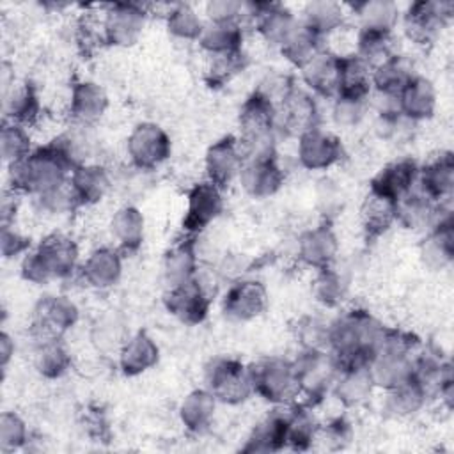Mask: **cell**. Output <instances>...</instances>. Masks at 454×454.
I'll return each instance as SVG.
<instances>
[{"label": "cell", "mask_w": 454, "mask_h": 454, "mask_svg": "<svg viewBox=\"0 0 454 454\" xmlns=\"http://www.w3.org/2000/svg\"><path fill=\"white\" fill-rule=\"evenodd\" d=\"M74 167L76 161L55 137L48 144L34 147L27 158L7 165V188L20 195L37 197L67 183Z\"/></svg>", "instance_id": "obj_1"}, {"label": "cell", "mask_w": 454, "mask_h": 454, "mask_svg": "<svg viewBox=\"0 0 454 454\" xmlns=\"http://www.w3.org/2000/svg\"><path fill=\"white\" fill-rule=\"evenodd\" d=\"M385 325L369 310L355 307L330 321V353L339 367L369 365Z\"/></svg>", "instance_id": "obj_2"}, {"label": "cell", "mask_w": 454, "mask_h": 454, "mask_svg": "<svg viewBox=\"0 0 454 454\" xmlns=\"http://www.w3.org/2000/svg\"><path fill=\"white\" fill-rule=\"evenodd\" d=\"M254 394L273 406H284L298 401L300 388L293 360L282 356H266L248 365Z\"/></svg>", "instance_id": "obj_3"}, {"label": "cell", "mask_w": 454, "mask_h": 454, "mask_svg": "<svg viewBox=\"0 0 454 454\" xmlns=\"http://www.w3.org/2000/svg\"><path fill=\"white\" fill-rule=\"evenodd\" d=\"M293 364L303 403L314 406L332 392L340 367L328 349H300Z\"/></svg>", "instance_id": "obj_4"}, {"label": "cell", "mask_w": 454, "mask_h": 454, "mask_svg": "<svg viewBox=\"0 0 454 454\" xmlns=\"http://www.w3.org/2000/svg\"><path fill=\"white\" fill-rule=\"evenodd\" d=\"M204 387L222 404H241L254 395L248 365L234 356H215L204 367Z\"/></svg>", "instance_id": "obj_5"}, {"label": "cell", "mask_w": 454, "mask_h": 454, "mask_svg": "<svg viewBox=\"0 0 454 454\" xmlns=\"http://www.w3.org/2000/svg\"><path fill=\"white\" fill-rule=\"evenodd\" d=\"M454 4L450 0H417L403 14V30L406 37L420 46H431L452 20Z\"/></svg>", "instance_id": "obj_6"}, {"label": "cell", "mask_w": 454, "mask_h": 454, "mask_svg": "<svg viewBox=\"0 0 454 454\" xmlns=\"http://www.w3.org/2000/svg\"><path fill=\"white\" fill-rule=\"evenodd\" d=\"M80 319L78 305L64 294H44L41 296L30 317V332L35 340L62 339Z\"/></svg>", "instance_id": "obj_7"}, {"label": "cell", "mask_w": 454, "mask_h": 454, "mask_svg": "<svg viewBox=\"0 0 454 454\" xmlns=\"http://www.w3.org/2000/svg\"><path fill=\"white\" fill-rule=\"evenodd\" d=\"M170 153V137L156 122H138L126 138V154L137 170H156L168 160Z\"/></svg>", "instance_id": "obj_8"}, {"label": "cell", "mask_w": 454, "mask_h": 454, "mask_svg": "<svg viewBox=\"0 0 454 454\" xmlns=\"http://www.w3.org/2000/svg\"><path fill=\"white\" fill-rule=\"evenodd\" d=\"M147 23V11L142 4L114 2L105 7L101 20L103 43L117 48H128L138 43Z\"/></svg>", "instance_id": "obj_9"}, {"label": "cell", "mask_w": 454, "mask_h": 454, "mask_svg": "<svg viewBox=\"0 0 454 454\" xmlns=\"http://www.w3.org/2000/svg\"><path fill=\"white\" fill-rule=\"evenodd\" d=\"M223 188L207 179L195 183L186 193L183 231L188 236H197L223 213Z\"/></svg>", "instance_id": "obj_10"}, {"label": "cell", "mask_w": 454, "mask_h": 454, "mask_svg": "<svg viewBox=\"0 0 454 454\" xmlns=\"http://www.w3.org/2000/svg\"><path fill=\"white\" fill-rule=\"evenodd\" d=\"M344 156L342 140L321 126L296 138V160L305 170H328Z\"/></svg>", "instance_id": "obj_11"}, {"label": "cell", "mask_w": 454, "mask_h": 454, "mask_svg": "<svg viewBox=\"0 0 454 454\" xmlns=\"http://www.w3.org/2000/svg\"><path fill=\"white\" fill-rule=\"evenodd\" d=\"M35 255L43 262L51 280H64L80 270L78 243L66 232L53 231L46 234L35 247Z\"/></svg>", "instance_id": "obj_12"}, {"label": "cell", "mask_w": 454, "mask_h": 454, "mask_svg": "<svg viewBox=\"0 0 454 454\" xmlns=\"http://www.w3.org/2000/svg\"><path fill=\"white\" fill-rule=\"evenodd\" d=\"M319 106L316 96L305 87H294L286 101L277 108V133L298 138L305 131L319 126Z\"/></svg>", "instance_id": "obj_13"}, {"label": "cell", "mask_w": 454, "mask_h": 454, "mask_svg": "<svg viewBox=\"0 0 454 454\" xmlns=\"http://www.w3.org/2000/svg\"><path fill=\"white\" fill-rule=\"evenodd\" d=\"M268 289L261 280L238 278L222 298V312L232 321H252L268 309Z\"/></svg>", "instance_id": "obj_14"}, {"label": "cell", "mask_w": 454, "mask_h": 454, "mask_svg": "<svg viewBox=\"0 0 454 454\" xmlns=\"http://www.w3.org/2000/svg\"><path fill=\"white\" fill-rule=\"evenodd\" d=\"M163 305L170 316L188 326L200 325L211 307V296L204 284L195 277L176 287H168L163 296Z\"/></svg>", "instance_id": "obj_15"}, {"label": "cell", "mask_w": 454, "mask_h": 454, "mask_svg": "<svg viewBox=\"0 0 454 454\" xmlns=\"http://www.w3.org/2000/svg\"><path fill=\"white\" fill-rule=\"evenodd\" d=\"M247 20L271 46L280 48L298 25L300 18L278 2H247Z\"/></svg>", "instance_id": "obj_16"}, {"label": "cell", "mask_w": 454, "mask_h": 454, "mask_svg": "<svg viewBox=\"0 0 454 454\" xmlns=\"http://www.w3.org/2000/svg\"><path fill=\"white\" fill-rule=\"evenodd\" d=\"M419 255L424 266L433 271L447 268L454 259V220L452 211L443 207L436 222L427 229L419 247Z\"/></svg>", "instance_id": "obj_17"}, {"label": "cell", "mask_w": 454, "mask_h": 454, "mask_svg": "<svg viewBox=\"0 0 454 454\" xmlns=\"http://www.w3.org/2000/svg\"><path fill=\"white\" fill-rule=\"evenodd\" d=\"M286 174L277 156L245 160L238 176L243 192L252 199H270L284 184Z\"/></svg>", "instance_id": "obj_18"}, {"label": "cell", "mask_w": 454, "mask_h": 454, "mask_svg": "<svg viewBox=\"0 0 454 454\" xmlns=\"http://www.w3.org/2000/svg\"><path fill=\"white\" fill-rule=\"evenodd\" d=\"M243 167V154L238 144V137L225 135L213 142L204 154L206 179L220 188H227L238 179Z\"/></svg>", "instance_id": "obj_19"}, {"label": "cell", "mask_w": 454, "mask_h": 454, "mask_svg": "<svg viewBox=\"0 0 454 454\" xmlns=\"http://www.w3.org/2000/svg\"><path fill=\"white\" fill-rule=\"evenodd\" d=\"M419 167L420 165L410 156L392 160L372 176L369 181V192L397 202L417 186Z\"/></svg>", "instance_id": "obj_20"}, {"label": "cell", "mask_w": 454, "mask_h": 454, "mask_svg": "<svg viewBox=\"0 0 454 454\" xmlns=\"http://www.w3.org/2000/svg\"><path fill=\"white\" fill-rule=\"evenodd\" d=\"M337 254L339 239L328 222L317 223L316 227H309L298 236L296 255L305 266L312 270L332 266L337 259Z\"/></svg>", "instance_id": "obj_21"}, {"label": "cell", "mask_w": 454, "mask_h": 454, "mask_svg": "<svg viewBox=\"0 0 454 454\" xmlns=\"http://www.w3.org/2000/svg\"><path fill=\"white\" fill-rule=\"evenodd\" d=\"M300 76L310 94L333 99L339 90V53L323 48L300 67Z\"/></svg>", "instance_id": "obj_22"}, {"label": "cell", "mask_w": 454, "mask_h": 454, "mask_svg": "<svg viewBox=\"0 0 454 454\" xmlns=\"http://www.w3.org/2000/svg\"><path fill=\"white\" fill-rule=\"evenodd\" d=\"M108 105V94L99 83L92 80H80L71 85L67 114L73 124L89 128L105 115Z\"/></svg>", "instance_id": "obj_23"}, {"label": "cell", "mask_w": 454, "mask_h": 454, "mask_svg": "<svg viewBox=\"0 0 454 454\" xmlns=\"http://www.w3.org/2000/svg\"><path fill=\"white\" fill-rule=\"evenodd\" d=\"M417 188L431 200L445 204L454 192V156L442 151L419 167Z\"/></svg>", "instance_id": "obj_24"}, {"label": "cell", "mask_w": 454, "mask_h": 454, "mask_svg": "<svg viewBox=\"0 0 454 454\" xmlns=\"http://www.w3.org/2000/svg\"><path fill=\"white\" fill-rule=\"evenodd\" d=\"M80 275L96 291L112 289L122 277V252L114 247L94 248L80 264Z\"/></svg>", "instance_id": "obj_25"}, {"label": "cell", "mask_w": 454, "mask_h": 454, "mask_svg": "<svg viewBox=\"0 0 454 454\" xmlns=\"http://www.w3.org/2000/svg\"><path fill=\"white\" fill-rule=\"evenodd\" d=\"M161 273H163L167 289L190 282L197 277L199 257H197L195 236L186 234L184 238L174 241L167 248L161 261Z\"/></svg>", "instance_id": "obj_26"}, {"label": "cell", "mask_w": 454, "mask_h": 454, "mask_svg": "<svg viewBox=\"0 0 454 454\" xmlns=\"http://www.w3.org/2000/svg\"><path fill=\"white\" fill-rule=\"evenodd\" d=\"M160 360V346L145 332L138 330L124 340L117 353V365L124 376H140L153 369Z\"/></svg>", "instance_id": "obj_27"}, {"label": "cell", "mask_w": 454, "mask_h": 454, "mask_svg": "<svg viewBox=\"0 0 454 454\" xmlns=\"http://www.w3.org/2000/svg\"><path fill=\"white\" fill-rule=\"evenodd\" d=\"M4 121L21 124L25 128L37 122L41 117V99L37 89L28 80H16L2 94Z\"/></svg>", "instance_id": "obj_28"}, {"label": "cell", "mask_w": 454, "mask_h": 454, "mask_svg": "<svg viewBox=\"0 0 454 454\" xmlns=\"http://www.w3.org/2000/svg\"><path fill=\"white\" fill-rule=\"evenodd\" d=\"M438 96L433 82L422 74H415L397 96L401 115L410 122H422L433 117Z\"/></svg>", "instance_id": "obj_29"}, {"label": "cell", "mask_w": 454, "mask_h": 454, "mask_svg": "<svg viewBox=\"0 0 454 454\" xmlns=\"http://www.w3.org/2000/svg\"><path fill=\"white\" fill-rule=\"evenodd\" d=\"M69 184L80 206H92L105 199L112 186V177L106 167L94 161H85L73 168Z\"/></svg>", "instance_id": "obj_30"}, {"label": "cell", "mask_w": 454, "mask_h": 454, "mask_svg": "<svg viewBox=\"0 0 454 454\" xmlns=\"http://www.w3.org/2000/svg\"><path fill=\"white\" fill-rule=\"evenodd\" d=\"M374 388L369 365H346L339 369L332 394L344 408H356L372 395Z\"/></svg>", "instance_id": "obj_31"}, {"label": "cell", "mask_w": 454, "mask_h": 454, "mask_svg": "<svg viewBox=\"0 0 454 454\" xmlns=\"http://www.w3.org/2000/svg\"><path fill=\"white\" fill-rule=\"evenodd\" d=\"M110 234L122 255L140 250L145 236V218L133 204L121 206L110 218Z\"/></svg>", "instance_id": "obj_32"}, {"label": "cell", "mask_w": 454, "mask_h": 454, "mask_svg": "<svg viewBox=\"0 0 454 454\" xmlns=\"http://www.w3.org/2000/svg\"><path fill=\"white\" fill-rule=\"evenodd\" d=\"M216 397L204 387L195 388L184 395L177 408L179 422L192 434H204L209 431L215 413H216Z\"/></svg>", "instance_id": "obj_33"}, {"label": "cell", "mask_w": 454, "mask_h": 454, "mask_svg": "<svg viewBox=\"0 0 454 454\" xmlns=\"http://www.w3.org/2000/svg\"><path fill=\"white\" fill-rule=\"evenodd\" d=\"M443 204L427 199L417 186L395 202L397 223L411 231H427L436 222Z\"/></svg>", "instance_id": "obj_34"}, {"label": "cell", "mask_w": 454, "mask_h": 454, "mask_svg": "<svg viewBox=\"0 0 454 454\" xmlns=\"http://www.w3.org/2000/svg\"><path fill=\"white\" fill-rule=\"evenodd\" d=\"M282 449H287L286 404L275 406L270 415L255 424L245 445L241 447L243 452H278Z\"/></svg>", "instance_id": "obj_35"}, {"label": "cell", "mask_w": 454, "mask_h": 454, "mask_svg": "<svg viewBox=\"0 0 454 454\" xmlns=\"http://www.w3.org/2000/svg\"><path fill=\"white\" fill-rule=\"evenodd\" d=\"M319 431V422L312 413V406L307 403L286 404V438L287 449L291 450H309Z\"/></svg>", "instance_id": "obj_36"}, {"label": "cell", "mask_w": 454, "mask_h": 454, "mask_svg": "<svg viewBox=\"0 0 454 454\" xmlns=\"http://www.w3.org/2000/svg\"><path fill=\"white\" fill-rule=\"evenodd\" d=\"M397 223L395 202L378 193L367 192L360 204V225L367 241H374L387 234Z\"/></svg>", "instance_id": "obj_37"}, {"label": "cell", "mask_w": 454, "mask_h": 454, "mask_svg": "<svg viewBox=\"0 0 454 454\" xmlns=\"http://www.w3.org/2000/svg\"><path fill=\"white\" fill-rule=\"evenodd\" d=\"M385 392L387 395L383 401V411L394 419L415 417L431 399L426 387L415 378Z\"/></svg>", "instance_id": "obj_38"}, {"label": "cell", "mask_w": 454, "mask_h": 454, "mask_svg": "<svg viewBox=\"0 0 454 454\" xmlns=\"http://www.w3.org/2000/svg\"><path fill=\"white\" fill-rule=\"evenodd\" d=\"M337 96H351V98L372 96V69L355 53H339Z\"/></svg>", "instance_id": "obj_39"}, {"label": "cell", "mask_w": 454, "mask_h": 454, "mask_svg": "<svg viewBox=\"0 0 454 454\" xmlns=\"http://www.w3.org/2000/svg\"><path fill=\"white\" fill-rule=\"evenodd\" d=\"M197 43L209 57L243 51V27L241 23L206 21Z\"/></svg>", "instance_id": "obj_40"}, {"label": "cell", "mask_w": 454, "mask_h": 454, "mask_svg": "<svg viewBox=\"0 0 454 454\" xmlns=\"http://www.w3.org/2000/svg\"><path fill=\"white\" fill-rule=\"evenodd\" d=\"M411 64L403 55H392L372 69V92L380 96L397 98L404 85L415 76Z\"/></svg>", "instance_id": "obj_41"}, {"label": "cell", "mask_w": 454, "mask_h": 454, "mask_svg": "<svg viewBox=\"0 0 454 454\" xmlns=\"http://www.w3.org/2000/svg\"><path fill=\"white\" fill-rule=\"evenodd\" d=\"M73 365V356L62 339L37 340L34 349V369L46 380L62 378Z\"/></svg>", "instance_id": "obj_42"}, {"label": "cell", "mask_w": 454, "mask_h": 454, "mask_svg": "<svg viewBox=\"0 0 454 454\" xmlns=\"http://www.w3.org/2000/svg\"><path fill=\"white\" fill-rule=\"evenodd\" d=\"M301 23L316 32L321 39L340 30L346 23L344 5L332 0H314L303 7Z\"/></svg>", "instance_id": "obj_43"}, {"label": "cell", "mask_w": 454, "mask_h": 454, "mask_svg": "<svg viewBox=\"0 0 454 454\" xmlns=\"http://www.w3.org/2000/svg\"><path fill=\"white\" fill-rule=\"evenodd\" d=\"M349 7L358 20V28L394 32L401 18L397 4L390 0H365Z\"/></svg>", "instance_id": "obj_44"}, {"label": "cell", "mask_w": 454, "mask_h": 454, "mask_svg": "<svg viewBox=\"0 0 454 454\" xmlns=\"http://www.w3.org/2000/svg\"><path fill=\"white\" fill-rule=\"evenodd\" d=\"M348 289H349L348 277L340 270H337L333 264L316 270L310 293L319 305L326 309L340 307V303L348 296Z\"/></svg>", "instance_id": "obj_45"}, {"label": "cell", "mask_w": 454, "mask_h": 454, "mask_svg": "<svg viewBox=\"0 0 454 454\" xmlns=\"http://www.w3.org/2000/svg\"><path fill=\"white\" fill-rule=\"evenodd\" d=\"M353 53L360 57L371 69H374L376 66L388 60L392 55H395L394 35L392 32L358 28Z\"/></svg>", "instance_id": "obj_46"}, {"label": "cell", "mask_w": 454, "mask_h": 454, "mask_svg": "<svg viewBox=\"0 0 454 454\" xmlns=\"http://www.w3.org/2000/svg\"><path fill=\"white\" fill-rule=\"evenodd\" d=\"M323 48H325L323 39L316 32H312L307 25H303L300 20L294 30L289 34V37L284 41V44L278 50L289 64L300 69Z\"/></svg>", "instance_id": "obj_47"}, {"label": "cell", "mask_w": 454, "mask_h": 454, "mask_svg": "<svg viewBox=\"0 0 454 454\" xmlns=\"http://www.w3.org/2000/svg\"><path fill=\"white\" fill-rule=\"evenodd\" d=\"M128 335L129 333L126 332V326H124L121 316L114 310H108L106 314L98 317L96 323L92 325V332H90L92 344L101 353H110V351L119 353V349L124 344V340L128 339Z\"/></svg>", "instance_id": "obj_48"}, {"label": "cell", "mask_w": 454, "mask_h": 454, "mask_svg": "<svg viewBox=\"0 0 454 454\" xmlns=\"http://www.w3.org/2000/svg\"><path fill=\"white\" fill-rule=\"evenodd\" d=\"M167 30L179 41H199L206 21L190 4H176L165 16Z\"/></svg>", "instance_id": "obj_49"}, {"label": "cell", "mask_w": 454, "mask_h": 454, "mask_svg": "<svg viewBox=\"0 0 454 454\" xmlns=\"http://www.w3.org/2000/svg\"><path fill=\"white\" fill-rule=\"evenodd\" d=\"M32 151L34 147H32V137L28 133V128L11 121H2L0 153H2L4 163L5 165L16 163L27 158Z\"/></svg>", "instance_id": "obj_50"}, {"label": "cell", "mask_w": 454, "mask_h": 454, "mask_svg": "<svg viewBox=\"0 0 454 454\" xmlns=\"http://www.w3.org/2000/svg\"><path fill=\"white\" fill-rule=\"evenodd\" d=\"M300 349H328L330 351V323L317 316H301L294 326Z\"/></svg>", "instance_id": "obj_51"}, {"label": "cell", "mask_w": 454, "mask_h": 454, "mask_svg": "<svg viewBox=\"0 0 454 454\" xmlns=\"http://www.w3.org/2000/svg\"><path fill=\"white\" fill-rule=\"evenodd\" d=\"M247 66V55L243 51L231 55L209 57V64L204 73V80L209 87H222L229 83Z\"/></svg>", "instance_id": "obj_52"}, {"label": "cell", "mask_w": 454, "mask_h": 454, "mask_svg": "<svg viewBox=\"0 0 454 454\" xmlns=\"http://www.w3.org/2000/svg\"><path fill=\"white\" fill-rule=\"evenodd\" d=\"M371 98H351V96H335L332 101V119L339 128H356L369 112Z\"/></svg>", "instance_id": "obj_53"}, {"label": "cell", "mask_w": 454, "mask_h": 454, "mask_svg": "<svg viewBox=\"0 0 454 454\" xmlns=\"http://www.w3.org/2000/svg\"><path fill=\"white\" fill-rule=\"evenodd\" d=\"M30 440V431L21 415L16 411H4L0 415V449L14 452L23 449Z\"/></svg>", "instance_id": "obj_54"}, {"label": "cell", "mask_w": 454, "mask_h": 454, "mask_svg": "<svg viewBox=\"0 0 454 454\" xmlns=\"http://www.w3.org/2000/svg\"><path fill=\"white\" fill-rule=\"evenodd\" d=\"M35 202H37L39 209L44 211L46 215H57V216L69 215V213L76 211L78 207H82L69 181L37 195Z\"/></svg>", "instance_id": "obj_55"}, {"label": "cell", "mask_w": 454, "mask_h": 454, "mask_svg": "<svg viewBox=\"0 0 454 454\" xmlns=\"http://www.w3.org/2000/svg\"><path fill=\"white\" fill-rule=\"evenodd\" d=\"M206 21L241 23L247 20V2L239 0H211L204 7Z\"/></svg>", "instance_id": "obj_56"}, {"label": "cell", "mask_w": 454, "mask_h": 454, "mask_svg": "<svg viewBox=\"0 0 454 454\" xmlns=\"http://www.w3.org/2000/svg\"><path fill=\"white\" fill-rule=\"evenodd\" d=\"M0 252L4 259H16L28 254L32 248L30 236L23 234L16 223L12 225H0Z\"/></svg>", "instance_id": "obj_57"}, {"label": "cell", "mask_w": 454, "mask_h": 454, "mask_svg": "<svg viewBox=\"0 0 454 454\" xmlns=\"http://www.w3.org/2000/svg\"><path fill=\"white\" fill-rule=\"evenodd\" d=\"M351 424L344 417H335L326 424H319L317 440H323L328 449H344L351 442Z\"/></svg>", "instance_id": "obj_58"}, {"label": "cell", "mask_w": 454, "mask_h": 454, "mask_svg": "<svg viewBox=\"0 0 454 454\" xmlns=\"http://www.w3.org/2000/svg\"><path fill=\"white\" fill-rule=\"evenodd\" d=\"M296 87L294 80L289 74L282 73H271L268 74L257 87L259 92H262L277 108L286 101V98L293 92Z\"/></svg>", "instance_id": "obj_59"}, {"label": "cell", "mask_w": 454, "mask_h": 454, "mask_svg": "<svg viewBox=\"0 0 454 454\" xmlns=\"http://www.w3.org/2000/svg\"><path fill=\"white\" fill-rule=\"evenodd\" d=\"M18 197H20V193L12 192L11 188L4 190L2 199H0V225H12L14 223L16 215H18V207H20Z\"/></svg>", "instance_id": "obj_60"}, {"label": "cell", "mask_w": 454, "mask_h": 454, "mask_svg": "<svg viewBox=\"0 0 454 454\" xmlns=\"http://www.w3.org/2000/svg\"><path fill=\"white\" fill-rule=\"evenodd\" d=\"M14 351H16L14 339L11 337L9 332L2 330V333H0V365L4 371L9 367L11 360L14 358Z\"/></svg>", "instance_id": "obj_61"}]
</instances>
